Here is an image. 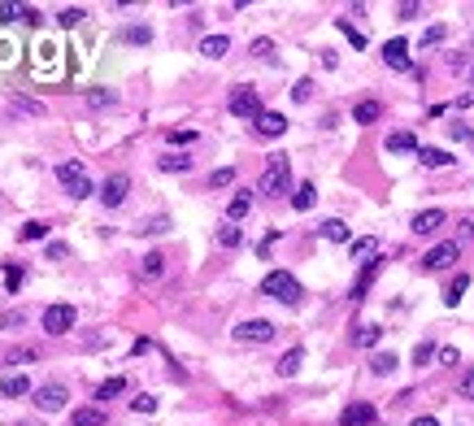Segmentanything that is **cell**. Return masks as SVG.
<instances>
[{"label":"cell","mask_w":474,"mask_h":426,"mask_svg":"<svg viewBox=\"0 0 474 426\" xmlns=\"http://www.w3.org/2000/svg\"><path fill=\"white\" fill-rule=\"evenodd\" d=\"M457 257H462V244H457V239H444V244H435V248L422 257V270H448Z\"/></svg>","instance_id":"52a82bcc"},{"label":"cell","mask_w":474,"mask_h":426,"mask_svg":"<svg viewBox=\"0 0 474 426\" xmlns=\"http://www.w3.org/2000/svg\"><path fill=\"white\" fill-rule=\"evenodd\" d=\"M31 396H35V404L44 409V414H61L65 400H70V391H65L61 383H44L40 391H31Z\"/></svg>","instance_id":"ba28073f"},{"label":"cell","mask_w":474,"mask_h":426,"mask_svg":"<svg viewBox=\"0 0 474 426\" xmlns=\"http://www.w3.org/2000/svg\"><path fill=\"white\" fill-rule=\"evenodd\" d=\"M218 244H222V248H239V244H244V231H239L235 222H226L222 231H218Z\"/></svg>","instance_id":"f1b7e54d"},{"label":"cell","mask_w":474,"mask_h":426,"mask_svg":"<svg viewBox=\"0 0 474 426\" xmlns=\"http://www.w3.org/2000/svg\"><path fill=\"white\" fill-rule=\"evenodd\" d=\"M439 40H444V26H431L427 35H422V48H431V44H439Z\"/></svg>","instance_id":"816d5d0a"},{"label":"cell","mask_w":474,"mask_h":426,"mask_svg":"<svg viewBox=\"0 0 474 426\" xmlns=\"http://www.w3.org/2000/svg\"><path fill=\"white\" fill-rule=\"evenodd\" d=\"M253 57H266V61H270V57H274V44H270V40H253Z\"/></svg>","instance_id":"bcb514c9"},{"label":"cell","mask_w":474,"mask_h":426,"mask_svg":"<svg viewBox=\"0 0 474 426\" xmlns=\"http://www.w3.org/2000/svg\"><path fill=\"white\" fill-rule=\"evenodd\" d=\"M83 18H87L83 9H61V13H57V26H65V31H70V26H78Z\"/></svg>","instance_id":"d590c367"},{"label":"cell","mask_w":474,"mask_h":426,"mask_svg":"<svg viewBox=\"0 0 474 426\" xmlns=\"http://www.w3.org/2000/svg\"><path fill=\"white\" fill-rule=\"evenodd\" d=\"M44 235H48V222H22V231H18V239H22V244L44 239Z\"/></svg>","instance_id":"d6a6232c"},{"label":"cell","mask_w":474,"mask_h":426,"mask_svg":"<svg viewBox=\"0 0 474 426\" xmlns=\"http://www.w3.org/2000/svg\"><path fill=\"white\" fill-rule=\"evenodd\" d=\"M301 366H305V348H287V352L279 357V366H274V370H279L283 379H291V374H296Z\"/></svg>","instance_id":"d6986e66"},{"label":"cell","mask_w":474,"mask_h":426,"mask_svg":"<svg viewBox=\"0 0 474 426\" xmlns=\"http://www.w3.org/2000/svg\"><path fill=\"white\" fill-rule=\"evenodd\" d=\"M18 426H40V422H18Z\"/></svg>","instance_id":"91938a15"},{"label":"cell","mask_w":474,"mask_h":426,"mask_svg":"<svg viewBox=\"0 0 474 426\" xmlns=\"http://www.w3.org/2000/svg\"><path fill=\"white\" fill-rule=\"evenodd\" d=\"M470 78H474V74H470Z\"/></svg>","instance_id":"94428289"},{"label":"cell","mask_w":474,"mask_h":426,"mask_svg":"<svg viewBox=\"0 0 474 426\" xmlns=\"http://www.w3.org/2000/svg\"><path fill=\"white\" fill-rule=\"evenodd\" d=\"M418 161L427 170H444V166H452V157L444 153V148H418Z\"/></svg>","instance_id":"ffe728a7"},{"label":"cell","mask_w":474,"mask_h":426,"mask_svg":"<svg viewBox=\"0 0 474 426\" xmlns=\"http://www.w3.org/2000/svg\"><path fill=\"white\" fill-rule=\"evenodd\" d=\"M248 209H253V191H239V196H231V205H226V218H231V222H239Z\"/></svg>","instance_id":"d4e9b609"},{"label":"cell","mask_w":474,"mask_h":426,"mask_svg":"<svg viewBox=\"0 0 474 426\" xmlns=\"http://www.w3.org/2000/svg\"><path fill=\"white\" fill-rule=\"evenodd\" d=\"M431 357H439V348H435L431 339H422L418 348H414V366H431Z\"/></svg>","instance_id":"836d02e7"},{"label":"cell","mask_w":474,"mask_h":426,"mask_svg":"<svg viewBox=\"0 0 474 426\" xmlns=\"http://www.w3.org/2000/svg\"><path fill=\"white\" fill-rule=\"evenodd\" d=\"M22 22H31V26H40V22H44V13H40V9H22Z\"/></svg>","instance_id":"db71d44e"},{"label":"cell","mask_w":474,"mask_h":426,"mask_svg":"<svg viewBox=\"0 0 474 426\" xmlns=\"http://www.w3.org/2000/svg\"><path fill=\"white\" fill-rule=\"evenodd\" d=\"M231 183H235V170L231 166H222V170L209 174V187H231Z\"/></svg>","instance_id":"74e56055"},{"label":"cell","mask_w":474,"mask_h":426,"mask_svg":"<svg viewBox=\"0 0 474 426\" xmlns=\"http://www.w3.org/2000/svg\"><path fill=\"white\" fill-rule=\"evenodd\" d=\"M261 296L283 300V305H301V283L287 270H270L266 278H261Z\"/></svg>","instance_id":"6da1fadb"},{"label":"cell","mask_w":474,"mask_h":426,"mask_svg":"<svg viewBox=\"0 0 474 426\" xmlns=\"http://www.w3.org/2000/svg\"><path fill=\"white\" fill-rule=\"evenodd\" d=\"M257 191H261V196H283V191H291V166H287V157H270V161H266V174H261Z\"/></svg>","instance_id":"3957f363"},{"label":"cell","mask_w":474,"mask_h":426,"mask_svg":"<svg viewBox=\"0 0 474 426\" xmlns=\"http://www.w3.org/2000/svg\"><path fill=\"white\" fill-rule=\"evenodd\" d=\"M144 231H149V235H161V231H170V218H153L149 226H144Z\"/></svg>","instance_id":"f907efd6"},{"label":"cell","mask_w":474,"mask_h":426,"mask_svg":"<svg viewBox=\"0 0 474 426\" xmlns=\"http://www.w3.org/2000/svg\"><path fill=\"white\" fill-rule=\"evenodd\" d=\"M335 31H339V35H348V44H353V48H366V35H362V31H357L348 18H335Z\"/></svg>","instance_id":"f546056e"},{"label":"cell","mask_w":474,"mask_h":426,"mask_svg":"<svg viewBox=\"0 0 474 426\" xmlns=\"http://www.w3.org/2000/svg\"><path fill=\"white\" fill-rule=\"evenodd\" d=\"M161 274H166V257L149 253V257H144V278H161Z\"/></svg>","instance_id":"1f68e13d"},{"label":"cell","mask_w":474,"mask_h":426,"mask_svg":"<svg viewBox=\"0 0 474 426\" xmlns=\"http://www.w3.org/2000/svg\"><path fill=\"white\" fill-rule=\"evenodd\" d=\"M435 361H439V366H457V361H462V352H457V348H439Z\"/></svg>","instance_id":"7dc6e473"},{"label":"cell","mask_w":474,"mask_h":426,"mask_svg":"<svg viewBox=\"0 0 474 426\" xmlns=\"http://www.w3.org/2000/svg\"><path fill=\"white\" fill-rule=\"evenodd\" d=\"M48 257H53V261H65V257H70V248H65V244H48Z\"/></svg>","instance_id":"f5cc1de1"},{"label":"cell","mask_w":474,"mask_h":426,"mask_svg":"<svg viewBox=\"0 0 474 426\" xmlns=\"http://www.w3.org/2000/svg\"><path fill=\"white\" fill-rule=\"evenodd\" d=\"M466 287H470V274H452V278H448V287H444V305L452 309L457 300L466 296Z\"/></svg>","instance_id":"7402d4cb"},{"label":"cell","mask_w":474,"mask_h":426,"mask_svg":"<svg viewBox=\"0 0 474 426\" xmlns=\"http://www.w3.org/2000/svg\"><path fill=\"white\" fill-rule=\"evenodd\" d=\"M448 135H452V139H470V126H462V122H452V126H448Z\"/></svg>","instance_id":"11a10c76"},{"label":"cell","mask_w":474,"mask_h":426,"mask_svg":"<svg viewBox=\"0 0 474 426\" xmlns=\"http://www.w3.org/2000/svg\"><path fill=\"white\" fill-rule=\"evenodd\" d=\"M379 339H383V326H362V331L353 335V343H357V348H374Z\"/></svg>","instance_id":"83f0119b"},{"label":"cell","mask_w":474,"mask_h":426,"mask_svg":"<svg viewBox=\"0 0 474 426\" xmlns=\"http://www.w3.org/2000/svg\"><path fill=\"white\" fill-rule=\"evenodd\" d=\"M44 331L48 335H70L74 331V305H48L44 309Z\"/></svg>","instance_id":"5b68a950"},{"label":"cell","mask_w":474,"mask_h":426,"mask_svg":"<svg viewBox=\"0 0 474 426\" xmlns=\"http://www.w3.org/2000/svg\"><path fill=\"white\" fill-rule=\"evenodd\" d=\"M26 322V314H18V309H9V314H0V331H5V326H22Z\"/></svg>","instance_id":"f6af8a7d"},{"label":"cell","mask_w":474,"mask_h":426,"mask_svg":"<svg viewBox=\"0 0 474 426\" xmlns=\"http://www.w3.org/2000/svg\"><path fill=\"white\" fill-rule=\"evenodd\" d=\"M0 396H5V400L31 396V379H26V374H5V379H0Z\"/></svg>","instance_id":"5bb4252c"},{"label":"cell","mask_w":474,"mask_h":426,"mask_svg":"<svg viewBox=\"0 0 474 426\" xmlns=\"http://www.w3.org/2000/svg\"><path fill=\"white\" fill-rule=\"evenodd\" d=\"M157 166L166 170V174H187V170H192V157H187V153H166Z\"/></svg>","instance_id":"44dd1931"},{"label":"cell","mask_w":474,"mask_h":426,"mask_svg":"<svg viewBox=\"0 0 474 426\" xmlns=\"http://www.w3.org/2000/svg\"><path fill=\"white\" fill-rule=\"evenodd\" d=\"M226 109H231L235 118H248V122H257L261 113H266V109H261L257 87H235V92H231V101H226Z\"/></svg>","instance_id":"277c9868"},{"label":"cell","mask_w":474,"mask_h":426,"mask_svg":"<svg viewBox=\"0 0 474 426\" xmlns=\"http://www.w3.org/2000/svg\"><path fill=\"white\" fill-rule=\"evenodd\" d=\"M0 22H22V5H13V0H0Z\"/></svg>","instance_id":"ab89813d"},{"label":"cell","mask_w":474,"mask_h":426,"mask_svg":"<svg viewBox=\"0 0 474 426\" xmlns=\"http://www.w3.org/2000/svg\"><path fill=\"white\" fill-rule=\"evenodd\" d=\"M383 148L387 153H418L422 148V144L409 135V130H391V135H387V144H383Z\"/></svg>","instance_id":"e0dca14e"},{"label":"cell","mask_w":474,"mask_h":426,"mask_svg":"<svg viewBox=\"0 0 474 426\" xmlns=\"http://www.w3.org/2000/svg\"><path fill=\"white\" fill-rule=\"evenodd\" d=\"M309 96H314V83H309V78H301V83L291 87V101H309Z\"/></svg>","instance_id":"ee69618b"},{"label":"cell","mask_w":474,"mask_h":426,"mask_svg":"<svg viewBox=\"0 0 474 426\" xmlns=\"http://www.w3.org/2000/svg\"><path fill=\"white\" fill-rule=\"evenodd\" d=\"M9 109H13V113H26V118H40V113H44V105H40V101H18V96L9 101Z\"/></svg>","instance_id":"e575fe53"},{"label":"cell","mask_w":474,"mask_h":426,"mask_svg":"<svg viewBox=\"0 0 474 426\" xmlns=\"http://www.w3.org/2000/svg\"><path fill=\"white\" fill-rule=\"evenodd\" d=\"M231 335H235L239 343H270V339H274V322H266V318H248V322H239Z\"/></svg>","instance_id":"8992f818"},{"label":"cell","mask_w":474,"mask_h":426,"mask_svg":"<svg viewBox=\"0 0 474 426\" xmlns=\"http://www.w3.org/2000/svg\"><path fill=\"white\" fill-rule=\"evenodd\" d=\"M13 53H18V48H13V44H9V40H5V44H0V61H5V65H9V61H13Z\"/></svg>","instance_id":"9f6ffc18"},{"label":"cell","mask_w":474,"mask_h":426,"mask_svg":"<svg viewBox=\"0 0 474 426\" xmlns=\"http://www.w3.org/2000/svg\"><path fill=\"white\" fill-rule=\"evenodd\" d=\"M322 235L331 239V244H348V239H353V231H348V226L339 222V218H331V222H322Z\"/></svg>","instance_id":"484cf974"},{"label":"cell","mask_w":474,"mask_h":426,"mask_svg":"<svg viewBox=\"0 0 474 426\" xmlns=\"http://www.w3.org/2000/svg\"><path fill=\"white\" fill-rule=\"evenodd\" d=\"M170 144H196V130H170Z\"/></svg>","instance_id":"c3c4849f"},{"label":"cell","mask_w":474,"mask_h":426,"mask_svg":"<svg viewBox=\"0 0 474 426\" xmlns=\"http://www.w3.org/2000/svg\"><path fill=\"white\" fill-rule=\"evenodd\" d=\"M130 409H135V414H157V396H149V391H139V396L130 400Z\"/></svg>","instance_id":"f35d334b"},{"label":"cell","mask_w":474,"mask_h":426,"mask_svg":"<svg viewBox=\"0 0 474 426\" xmlns=\"http://www.w3.org/2000/svg\"><path fill=\"white\" fill-rule=\"evenodd\" d=\"M379 118H383V105H379V101H357V105H353V122L370 126V122H379Z\"/></svg>","instance_id":"ac0fdd59"},{"label":"cell","mask_w":474,"mask_h":426,"mask_svg":"<svg viewBox=\"0 0 474 426\" xmlns=\"http://www.w3.org/2000/svg\"><path fill=\"white\" fill-rule=\"evenodd\" d=\"M314 205H318V187H314V183H296V191H291V209H296V213H309Z\"/></svg>","instance_id":"2e32d148"},{"label":"cell","mask_w":474,"mask_h":426,"mask_svg":"<svg viewBox=\"0 0 474 426\" xmlns=\"http://www.w3.org/2000/svg\"><path fill=\"white\" fill-rule=\"evenodd\" d=\"M383 61L391 65V70H414V61H409V40H387V44H383Z\"/></svg>","instance_id":"30bf717a"},{"label":"cell","mask_w":474,"mask_h":426,"mask_svg":"<svg viewBox=\"0 0 474 426\" xmlns=\"http://www.w3.org/2000/svg\"><path fill=\"white\" fill-rule=\"evenodd\" d=\"M353 261H357V266H374V261H379V239H374V235L353 239Z\"/></svg>","instance_id":"9a60e30c"},{"label":"cell","mask_w":474,"mask_h":426,"mask_svg":"<svg viewBox=\"0 0 474 426\" xmlns=\"http://www.w3.org/2000/svg\"><path fill=\"white\" fill-rule=\"evenodd\" d=\"M122 40H126V44H149V40H153V31H149V26H126V31H122Z\"/></svg>","instance_id":"8d00e7d4"},{"label":"cell","mask_w":474,"mask_h":426,"mask_svg":"<svg viewBox=\"0 0 474 426\" xmlns=\"http://www.w3.org/2000/svg\"><path fill=\"white\" fill-rule=\"evenodd\" d=\"M396 366H400V361H396L391 352H374V357H370V374H379V379H383V374H391Z\"/></svg>","instance_id":"4316f807"},{"label":"cell","mask_w":474,"mask_h":426,"mask_svg":"<svg viewBox=\"0 0 474 426\" xmlns=\"http://www.w3.org/2000/svg\"><path fill=\"white\" fill-rule=\"evenodd\" d=\"M40 352H31V348H18V352H9L5 357V366H26V361H35Z\"/></svg>","instance_id":"60d3db41"},{"label":"cell","mask_w":474,"mask_h":426,"mask_svg":"<svg viewBox=\"0 0 474 426\" xmlns=\"http://www.w3.org/2000/svg\"><path fill=\"white\" fill-rule=\"evenodd\" d=\"M374 418H379V409L366 404V400H357V404H348L344 414H339V426H370Z\"/></svg>","instance_id":"8fae6325"},{"label":"cell","mask_w":474,"mask_h":426,"mask_svg":"<svg viewBox=\"0 0 474 426\" xmlns=\"http://www.w3.org/2000/svg\"><path fill=\"white\" fill-rule=\"evenodd\" d=\"M201 53L218 61V57H226V53H231V40H226V35H205V40H201Z\"/></svg>","instance_id":"603a6c76"},{"label":"cell","mask_w":474,"mask_h":426,"mask_svg":"<svg viewBox=\"0 0 474 426\" xmlns=\"http://www.w3.org/2000/svg\"><path fill=\"white\" fill-rule=\"evenodd\" d=\"M418 13H422V5H414V0H409V5H400V18H418Z\"/></svg>","instance_id":"6f0895ef"},{"label":"cell","mask_w":474,"mask_h":426,"mask_svg":"<svg viewBox=\"0 0 474 426\" xmlns=\"http://www.w3.org/2000/svg\"><path fill=\"white\" fill-rule=\"evenodd\" d=\"M126 191H130V178H126V174H109V178H105V187H101L105 209H118V205L126 201Z\"/></svg>","instance_id":"9c48e42d"},{"label":"cell","mask_w":474,"mask_h":426,"mask_svg":"<svg viewBox=\"0 0 474 426\" xmlns=\"http://www.w3.org/2000/svg\"><path fill=\"white\" fill-rule=\"evenodd\" d=\"M122 391H126V379H105L96 387V400H113V396H122Z\"/></svg>","instance_id":"4dcf8cb0"},{"label":"cell","mask_w":474,"mask_h":426,"mask_svg":"<svg viewBox=\"0 0 474 426\" xmlns=\"http://www.w3.org/2000/svg\"><path fill=\"white\" fill-rule=\"evenodd\" d=\"M283 130H287V118H283V113L266 109V113H261V118H257V135H266V139H279Z\"/></svg>","instance_id":"4fadbf2b"},{"label":"cell","mask_w":474,"mask_h":426,"mask_svg":"<svg viewBox=\"0 0 474 426\" xmlns=\"http://www.w3.org/2000/svg\"><path fill=\"white\" fill-rule=\"evenodd\" d=\"M57 183L65 187V196H74V201H87V196H92V178L83 170V161H61V166H57Z\"/></svg>","instance_id":"7a4b0ae2"},{"label":"cell","mask_w":474,"mask_h":426,"mask_svg":"<svg viewBox=\"0 0 474 426\" xmlns=\"http://www.w3.org/2000/svg\"><path fill=\"white\" fill-rule=\"evenodd\" d=\"M87 105H92V109H105V105H113V92H87Z\"/></svg>","instance_id":"7bdbcfd3"},{"label":"cell","mask_w":474,"mask_h":426,"mask_svg":"<svg viewBox=\"0 0 474 426\" xmlns=\"http://www.w3.org/2000/svg\"><path fill=\"white\" fill-rule=\"evenodd\" d=\"M439 226H444V209H422V213H414L409 231H414V235H435Z\"/></svg>","instance_id":"7c38bea8"},{"label":"cell","mask_w":474,"mask_h":426,"mask_svg":"<svg viewBox=\"0 0 474 426\" xmlns=\"http://www.w3.org/2000/svg\"><path fill=\"white\" fill-rule=\"evenodd\" d=\"M18 283H22V270L9 261V266H5V287H9V291H18Z\"/></svg>","instance_id":"b9f144b4"},{"label":"cell","mask_w":474,"mask_h":426,"mask_svg":"<svg viewBox=\"0 0 474 426\" xmlns=\"http://www.w3.org/2000/svg\"><path fill=\"white\" fill-rule=\"evenodd\" d=\"M109 418L101 414V409H74L70 414V426H105Z\"/></svg>","instance_id":"cb8c5ba5"},{"label":"cell","mask_w":474,"mask_h":426,"mask_svg":"<svg viewBox=\"0 0 474 426\" xmlns=\"http://www.w3.org/2000/svg\"><path fill=\"white\" fill-rule=\"evenodd\" d=\"M414 426H439V422H435L431 414H422V418H414Z\"/></svg>","instance_id":"680465c9"},{"label":"cell","mask_w":474,"mask_h":426,"mask_svg":"<svg viewBox=\"0 0 474 426\" xmlns=\"http://www.w3.org/2000/svg\"><path fill=\"white\" fill-rule=\"evenodd\" d=\"M462 400H474V370H466V379H462Z\"/></svg>","instance_id":"681fc988"}]
</instances>
